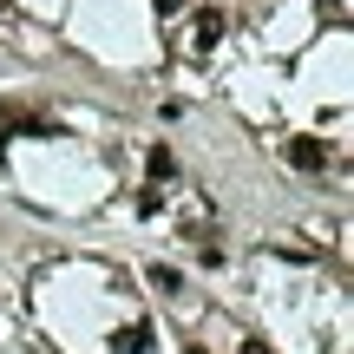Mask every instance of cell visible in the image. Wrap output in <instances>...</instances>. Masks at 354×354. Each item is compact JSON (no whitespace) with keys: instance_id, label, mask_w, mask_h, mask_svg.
<instances>
[{"instance_id":"cell-5","label":"cell","mask_w":354,"mask_h":354,"mask_svg":"<svg viewBox=\"0 0 354 354\" xmlns=\"http://www.w3.org/2000/svg\"><path fill=\"white\" fill-rule=\"evenodd\" d=\"M171 171H177V158L158 145V151H151V184H171Z\"/></svg>"},{"instance_id":"cell-8","label":"cell","mask_w":354,"mask_h":354,"mask_svg":"<svg viewBox=\"0 0 354 354\" xmlns=\"http://www.w3.org/2000/svg\"><path fill=\"white\" fill-rule=\"evenodd\" d=\"M243 354H269V348H263V342H243Z\"/></svg>"},{"instance_id":"cell-7","label":"cell","mask_w":354,"mask_h":354,"mask_svg":"<svg viewBox=\"0 0 354 354\" xmlns=\"http://www.w3.org/2000/svg\"><path fill=\"white\" fill-rule=\"evenodd\" d=\"M151 7H158V13H177V7H184V0H151Z\"/></svg>"},{"instance_id":"cell-1","label":"cell","mask_w":354,"mask_h":354,"mask_svg":"<svg viewBox=\"0 0 354 354\" xmlns=\"http://www.w3.org/2000/svg\"><path fill=\"white\" fill-rule=\"evenodd\" d=\"M282 151H289V165L295 171H322V165H328V145H322V138H289V145H282Z\"/></svg>"},{"instance_id":"cell-9","label":"cell","mask_w":354,"mask_h":354,"mask_svg":"<svg viewBox=\"0 0 354 354\" xmlns=\"http://www.w3.org/2000/svg\"><path fill=\"white\" fill-rule=\"evenodd\" d=\"M190 354H203V348H190Z\"/></svg>"},{"instance_id":"cell-2","label":"cell","mask_w":354,"mask_h":354,"mask_svg":"<svg viewBox=\"0 0 354 354\" xmlns=\"http://www.w3.org/2000/svg\"><path fill=\"white\" fill-rule=\"evenodd\" d=\"M223 33H230V20H223L216 7H203V13H197V53H210V46H216Z\"/></svg>"},{"instance_id":"cell-3","label":"cell","mask_w":354,"mask_h":354,"mask_svg":"<svg viewBox=\"0 0 354 354\" xmlns=\"http://www.w3.org/2000/svg\"><path fill=\"white\" fill-rule=\"evenodd\" d=\"M151 348V328H145V322H125V328L112 335V354H145Z\"/></svg>"},{"instance_id":"cell-6","label":"cell","mask_w":354,"mask_h":354,"mask_svg":"<svg viewBox=\"0 0 354 354\" xmlns=\"http://www.w3.org/2000/svg\"><path fill=\"white\" fill-rule=\"evenodd\" d=\"M138 210H145V216H158V210H165V184H145V197H138Z\"/></svg>"},{"instance_id":"cell-4","label":"cell","mask_w":354,"mask_h":354,"mask_svg":"<svg viewBox=\"0 0 354 354\" xmlns=\"http://www.w3.org/2000/svg\"><path fill=\"white\" fill-rule=\"evenodd\" d=\"M145 276H151V289H158V295H177V289H184V276H177V269H165V263H151Z\"/></svg>"}]
</instances>
